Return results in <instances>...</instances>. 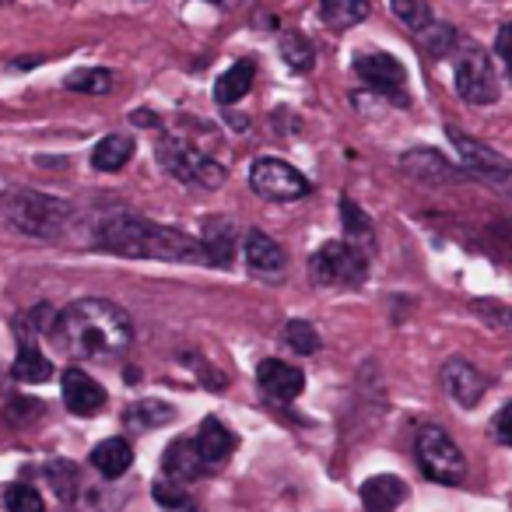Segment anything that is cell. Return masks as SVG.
<instances>
[{
	"instance_id": "obj_39",
	"label": "cell",
	"mask_w": 512,
	"mask_h": 512,
	"mask_svg": "<svg viewBox=\"0 0 512 512\" xmlns=\"http://www.w3.org/2000/svg\"><path fill=\"white\" fill-rule=\"evenodd\" d=\"M172 512H197V505H190V502H183V505H176Z\"/></svg>"
},
{
	"instance_id": "obj_24",
	"label": "cell",
	"mask_w": 512,
	"mask_h": 512,
	"mask_svg": "<svg viewBox=\"0 0 512 512\" xmlns=\"http://www.w3.org/2000/svg\"><path fill=\"white\" fill-rule=\"evenodd\" d=\"M172 418H176V411L165 400H137L127 407V428H134V432H151L158 425H169Z\"/></svg>"
},
{
	"instance_id": "obj_35",
	"label": "cell",
	"mask_w": 512,
	"mask_h": 512,
	"mask_svg": "<svg viewBox=\"0 0 512 512\" xmlns=\"http://www.w3.org/2000/svg\"><path fill=\"white\" fill-rule=\"evenodd\" d=\"M495 53L502 57L505 71H509V81H512V22H505L498 29V39H495Z\"/></svg>"
},
{
	"instance_id": "obj_36",
	"label": "cell",
	"mask_w": 512,
	"mask_h": 512,
	"mask_svg": "<svg viewBox=\"0 0 512 512\" xmlns=\"http://www.w3.org/2000/svg\"><path fill=\"white\" fill-rule=\"evenodd\" d=\"M491 428H495V439L505 442V446H512V400L502 407V411L495 414V421H491Z\"/></svg>"
},
{
	"instance_id": "obj_13",
	"label": "cell",
	"mask_w": 512,
	"mask_h": 512,
	"mask_svg": "<svg viewBox=\"0 0 512 512\" xmlns=\"http://www.w3.org/2000/svg\"><path fill=\"white\" fill-rule=\"evenodd\" d=\"M256 379H260V390L271 400H278V404L295 400L302 393V386H306V376L295 365L281 362V358H267V362L256 365Z\"/></svg>"
},
{
	"instance_id": "obj_2",
	"label": "cell",
	"mask_w": 512,
	"mask_h": 512,
	"mask_svg": "<svg viewBox=\"0 0 512 512\" xmlns=\"http://www.w3.org/2000/svg\"><path fill=\"white\" fill-rule=\"evenodd\" d=\"M99 246L116 256L134 260H165V264H197L204 260V249L186 232L158 221L137 218V214H113L99 228Z\"/></svg>"
},
{
	"instance_id": "obj_8",
	"label": "cell",
	"mask_w": 512,
	"mask_h": 512,
	"mask_svg": "<svg viewBox=\"0 0 512 512\" xmlns=\"http://www.w3.org/2000/svg\"><path fill=\"white\" fill-rule=\"evenodd\" d=\"M249 186H253L260 197L278 200V204L299 200L313 190V183H309L295 165L281 162V158H256L253 169H249Z\"/></svg>"
},
{
	"instance_id": "obj_12",
	"label": "cell",
	"mask_w": 512,
	"mask_h": 512,
	"mask_svg": "<svg viewBox=\"0 0 512 512\" xmlns=\"http://www.w3.org/2000/svg\"><path fill=\"white\" fill-rule=\"evenodd\" d=\"M442 390H446V397H453L456 404L470 411V407L481 404L488 383H484V376L470 362H463V358H453V362L442 365Z\"/></svg>"
},
{
	"instance_id": "obj_15",
	"label": "cell",
	"mask_w": 512,
	"mask_h": 512,
	"mask_svg": "<svg viewBox=\"0 0 512 512\" xmlns=\"http://www.w3.org/2000/svg\"><path fill=\"white\" fill-rule=\"evenodd\" d=\"M200 249L211 267H228L235 256V225L228 218H204L200 225Z\"/></svg>"
},
{
	"instance_id": "obj_21",
	"label": "cell",
	"mask_w": 512,
	"mask_h": 512,
	"mask_svg": "<svg viewBox=\"0 0 512 512\" xmlns=\"http://www.w3.org/2000/svg\"><path fill=\"white\" fill-rule=\"evenodd\" d=\"M162 467H165V474H172V481H193V477L200 474V467H204V460H200L193 439H176L165 449Z\"/></svg>"
},
{
	"instance_id": "obj_34",
	"label": "cell",
	"mask_w": 512,
	"mask_h": 512,
	"mask_svg": "<svg viewBox=\"0 0 512 512\" xmlns=\"http://www.w3.org/2000/svg\"><path fill=\"white\" fill-rule=\"evenodd\" d=\"M425 46L432 57H446V53L456 46L453 25H432V29H425Z\"/></svg>"
},
{
	"instance_id": "obj_28",
	"label": "cell",
	"mask_w": 512,
	"mask_h": 512,
	"mask_svg": "<svg viewBox=\"0 0 512 512\" xmlns=\"http://www.w3.org/2000/svg\"><path fill=\"white\" fill-rule=\"evenodd\" d=\"M341 225H344V235H348L355 246H358V242H372L369 214H365L351 197H341Z\"/></svg>"
},
{
	"instance_id": "obj_38",
	"label": "cell",
	"mask_w": 512,
	"mask_h": 512,
	"mask_svg": "<svg viewBox=\"0 0 512 512\" xmlns=\"http://www.w3.org/2000/svg\"><path fill=\"white\" fill-rule=\"evenodd\" d=\"M134 123H137V127H155V116H151V113H134Z\"/></svg>"
},
{
	"instance_id": "obj_7",
	"label": "cell",
	"mask_w": 512,
	"mask_h": 512,
	"mask_svg": "<svg viewBox=\"0 0 512 512\" xmlns=\"http://www.w3.org/2000/svg\"><path fill=\"white\" fill-rule=\"evenodd\" d=\"M449 141H453L456 155H460L463 169L470 172V176H477L481 183L495 186L498 193H509L512 197V162L509 158H502L498 151H491L488 144L474 141V137H467L463 130H446Z\"/></svg>"
},
{
	"instance_id": "obj_23",
	"label": "cell",
	"mask_w": 512,
	"mask_h": 512,
	"mask_svg": "<svg viewBox=\"0 0 512 512\" xmlns=\"http://www.w3.org/2000/svg\"><path fill=\"white\" fill-rule=\"evenodd\" d=\"M369 0H320V15L330 29H355L369 18Z\"/></svg>"
},
{
	"instance_id": "obj_6",
	"label": "cell",
	"mask_w": 512,
	"mask_h": 512,
	"mask_svg": "<svg viewBox=\"0 0 512 512\" xmlns=\"http://www.w3.org/2000/svg\"><path fill=\"white\" fill-rule=\"evenodd\" d=\"M309 274H313V281H320V285H362L365 274H369V260H365V253L355 246V242H323L320 249L313 253V260H309Z\"/></svg>"
},
{
	"instance_id": "obj_29",
	"label": "cell",
	"mask_w": 512,
	"mask_h": 512,
	"mask_svg": "<svg viewBox=\"0 0 512 512\" xmlns=\"http://www.w3.org/2000/svg\"><path fill=\"white\" fill-rule=\"evenodd\" d=\"M281 337H285V344L295 355H316V351H320V334H316L313 323H306V320H288Z\"/></svg>"
},
{
	"instance_id": "obj_19",
	"label": "cell",
	"mask_w": 512,
	"mask_h": 512,
	"mask_svg": "<svg viewBox=\"0 0 512 512\" xmlns=\"http://www.w3.org/2000/svg\"><path fill=\"white\" fill-rule=\"evenodd\" d=\"M130 463H134V449H130L127 439H106L92 449V467L99 470L102 477H109V481L127 474Z\"/></svg>"
},
{
	"instance_id": "obj_25",
	"label": "cell",
	"mask_w": 512,
	"mask_h": 512,
	"mask_svg": "<svg viewBox=\"0 0 512 512\" xmlns=\"http://www.w3.org/2000/svg\"><path fill=\"white\" fill-rule=\"evenodd\" d=\"M11 372H15V379H22V383H46V379L53 376V362L36 348V344H22V351H18V358H15V369Z\"/></svg>"
},
{
	"instance_id": "obj_27",
	"label": "cell",
	"mask_w": 512,
	"mask_h": 512,
	"mask_svg": "<svg viewBox=\"0 0 512 512\" xmlns=\"http://www.w3.org/2000/svg\"><path fill=\"white\" fill-rule=\"evenodd\" d=\"M64 85L81 95H106L113 88V71H106V67H81V71L67 74Z\"/></svg>"
},
{
	"instance_id": "obj_22",
	"label": "cell",
	"mask_w": 512,
	"mask_h": 512,
	"mask_svg": "<svg viewBox=\"0 0 512 512\" xmlns=\"http://www.w3.org/2000/svg\"><path fill=\"white\" fill-rule=\"evenodd\" d=\"M130 158H134V137H127V134L102 137V141L95 144V151H92V165L99 172H120Z\"/></svg>"
},
{
	"instance_id": "obj_3",
	"label": "cell",
	"mask_w": 512,
	"mask_h": 512,
	"mask_svg": "<svg viewBox=\"0 0 512 512\" xmlns=\"http://www.w3.org/2000/svg\"><path fill=\"white\" fill-rule=\"evenodd\" d=\"M0 211L18 232L36 235V239H57L74 221V207L67 200L39 190H8L0 197Z\"/></svg>"
},
{
	"instance_id": "obj_14",
	"label": "cell",
	"mask_w": 512,
	"mask_h": 512,
	"mask_svg": "<svg viewBox=\"0 0 512 512\" xmlns=\"http://www.w3.org/2000/svg\"><path fill=\"white\" fill-rule=\"evenodd\" d=\"M242 249H246V264H249V271H253V274L278 278V274L285 271V249H281L267 232H260V228L246 232V242H242Z\"/></svg>"
},
{
	"instance_id": "obj_4",
	"label": "cell",
	"mask_w": 512,
	"mask_h": 512,
	"mask_svg": "<svg viewBox=\"0 0 512 512\" xmlns=\"http://www.w3.org/2000/svg\"><path fill=\"white\" fill-rule=\"evenodd\" d=\"M414 453H418V467L425 477L439 484H460L467 477V460H463L460 446L449 439L446 428L439 425H421L418 439H414Z\"/></svg>"
},
{
	"instance_id": "obj_30",
	"label": "cell",
	"mask_w": 512,
	"mask_h": 512,
	"mask_svg": "<svg viewBox=\"0 0 512 512\" xmlns=\"http://www.w3.org/2000/svg\"><path fill=\"white\" fill-rule=\"evenodd\" d=\"M390 8L411 32L432 29V8H428L425 0H390Z\"/></svg>"
},
{
	"instance_id": "obj_31",
	"label": "cell",
	"mask_w": 512,
	"mask_h": 512,
	"mask_svg": "<svg viewBox=\"0 0 512 512\" xmlns=\"http://www.w3.org/2000/svg\"><path fill=\"white\" fill-rule=\"evenodd\" d=\"M4 509L8 512H46V502L29 484H8L4 488Z\"/></svg>"
},
{
	"instance_id": "obj_1",
	"label": "cell",
	"mask_w": 512,
	"mask_h": 512,
	"mask_svg": "<svg viewBox=\"0 0 512 512\" xmlns=\"http://www.w3.org/2000/svg\"><path fill=\"white\" fill-rule=\"evenodd\" d=\"M57 344L85 362H113L134 341V323L127 309L109 299H78L57 316Z\"/></svg>"
},
{
	"instance_id": "obj_20",
	"label": "cell",
	"mask_w": 512,
	"mask_h": 512,
	"mask_svg": "<svg viewBox=\"0 0 512 512\" xmlns=\"http://www.w3.org/2000/svg\"><path fill=\"white\" fill-rule=\"evenodd\" d=\"M253 78H256L253 60H239V64H232L218 81H214V99H218L221 106H235V102L249 95Z\"/></svg>"
},
{
	"instance_id": "obj_9",
	"label": "cell",
	"mask_w": 512,
	"mask_h": 512,
	"mask_svg": "<svg viewBox=\"0 0 512 512\" xmlns=\"http://www.w3.org/2000/svg\"><path fill=\"white\" fill-rule=\"evenodd\" d=\"M456 92H460L463 102L470 106H491L498 99V78H495V67H491L488 53L467 50L456 57Z\"/></svg>"
},
{
	"instance_id": "obj_40",
	"label": "cell",
	"mask_w": 512,
	"mask_h": 512,
	"mask_svg": "<svg viewBox=\"0 0 512 512\" xmlns=\"http://www.w3.org/2000/svg\"><path fill=\"white\" fill-rule=\"evenodd\" d=\"M207 4H218V8H228V4H235V0H207Z\"/></svg>"
},
{
	"instance_id": "obj_16",
	"label": "cell",
	"mask_w": 512,
	"mask_h": 512,
	"mask_svg": "<svg viewBox=\"0 0 512 512\" xmlns=\"http://www.w3.org/2000/svg\"><path fill=\"white\" fill-rule=\"evenodd\" d=\"M193 446H197L200 460H204L207 467H218V463H225L228 456H232L235 435L228 432L218 418H204L197 425V432H193Z\"/></svg>"
},
{
	"instance_id": "obj_37",
	"label": "cell",
	"mask_w": 512,
	"mask_h": 512,
	"mask_svg": "<svg viewBox=\"0 0 512 512\" xmlns=\"http://www.w3.org/2000/svg\"><path fill=\"white\" fill-rule=\"evenodd\" d=\"M155 498H158L162 505H169V509H176V505L190 502V498L183 495V488H176V484H165V481H158V484H155Z\"/></svg>"
},
{
	"instance_id": "obj_11",
	"label": "cell",
	"mask_w": 512,
	"mask_h": 512,
	"mask_svg": "<svg viewBox=\"0 0 512 512\" xmlns=\"http://www.w3.org/2000/svg\"><path fill=\"white\" fill-rule=\"evenodd\" d=\"M60 390H64L67 411L78 414V418H95L106 407V390L81 369H67L60 376Z\"/></svg>"
},
{
	"instance_id": "obj_17",
	"label": "cell",
	"mask_w": 512,
	"mask_h": 512,
	"mask_svg": "<svg viewBox=\"0 0 512 512\" xmlns=\"http://www.w3.org/2000/svg\"><path fill=\"white\" fill-rule=\"evenodd\" d=\"M400 169H404L411 179H418V183H449V179H456L453 165L432 148L407 151V155L400 158Z\"/></svg>"
},
{
	"instance_id": "obj_10",
	"label": "cell",
	"mask_w": 512,
	"mask_h": 512,
	"mask_svg": "<svg viewBox=\"0 0 512 512\" xmlns=\"http://www.w3.org/2000/svg\"><path fill=\"white\" fill-rule=\"evenodd\" d=\"M355 74L372 88V92L383 95V99L407 106V71H404V64H400L397 57H390V53H379V50L376 53H358V57H355Z\"/></svg>"
},
{
	"instance_id": "obj_26",
	"label": "cell",
	"mask_w": 512,
	"mask_h": 512,
	"mask_svg": "<svg viewBox=\"0 0 512 512\" xmlns=\"http://www.w3.org/2000/svg\"><path fill=\"white\" fill-rule=\"evenodd\" d=\"M281 60H285L295 74H306V71H313V64H316V50L306 36L285 32V36H281Z\"/></svg>"
},
{
	"instance_id": "obj_33",
	"label": "cell",
	"mask_w": 512,
	"mask_h": 512,
	"mask_svg": "<svg viewBox=\"0 0 512 512\" xmlns=\"http://www.w3.org/2000/svg\"><path fill=\"white\" fill-rule=\"evenodd\" d=\"M470 309H474V313L481 316V320L488 323V327L512 334V309L509 306H502V302H491V299H481V302H474Z\"/></svg>"
},
{
	"instance_id": "obj_32",
	"label": "cell",
	"mask_w": 512,
	"mask_h": 512,
	"mask_svg": "<svg viewBox=\"0 0 512 512\" xmlns=\"http://www.w3.org/2000/svg\"><path fill=\"white\" fill-rule=\"evenodd\" d=\"M46 474H50L53 488H57V498H64V502H71L74 495H78V467L67 460H53L50 467H46Z\"/></svg>"
},
{
	"instance_id": "obj_5",
	"label": "cell",
	"mask_w": 512,
	"mask_h": 512,
	"mask_svg": "<svg viewBox=\"0 0 512 512\" xmlns=\"http://www.w3.org/2000/svg\"><path fill=\"white\" fill-rule=\"evenodd\" d=\"M158 162L169 176H176L179 183L204 186V190H218L225 183V165H218L214 158L193 151L190 144L176 141V137H162L158 141Z\"/></svg>"
},
{
	"instance_id": "obj_18",
	"label": "cell",
	"mask_w": 512,
	"mask_h": 512,
	"mask_svg": "<svg viewBox=\"0 0 512 512\" xmlns=\"http://www.w3.org/2000/svg\"><path fill=\"white\" fill-rule=\"evenodd\" d=\"M407 498V484L397 474H376L362 484V505L369 512H393Z\"/></svg>"
}]
</instances>
